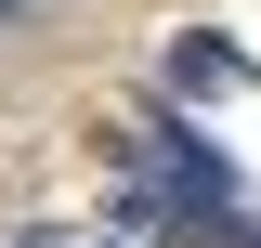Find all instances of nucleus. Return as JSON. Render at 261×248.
Returning <instances> with one entry per match:
<instances>
[{
	"label": "nucleus",
	"mask_w": 261,
	"mask_h": 248,
	"mask_svg": "<svg viewBox=\"0 0 261 248\" xmlns=\"http://www.w3.org/2000/svg\"><path fill=\"white\" fill-rule=\"evenodd\" d=\"M13 13H27V0H0V27H13Z\"/></svg>",
	"instance_id": "nucleus-2"
},
{
	"label": "nucleus",
	"mask_w": 261,
	"mask_h": 248,
	"mask_svg": "<svg viewBox=\"0 0 261 248\" xmlns=\"http://www.w3.org/2000/svg\"><path fill=\"white\" fill-rule=\"evenodd\" d=\"M235 79H248V53H235V39H170V92H235Z\"/></svg>",
	"instance_id": "nucleus-1"
}]
</instances>
